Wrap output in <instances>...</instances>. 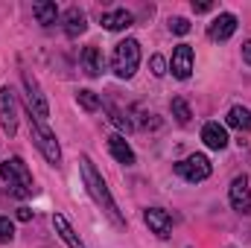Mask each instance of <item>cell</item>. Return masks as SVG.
<instances>
[{"instance_id": "obj_1", "label": "cell", "mask_w": 251, "mask_h": 248, "mask_svg": "<svg viewBox=\"0 0 251 248\" xmlns=\"http://www.w3.org/2000/svg\"><path fill=\"white\" fill-rule=\"evenodd\" d=\"M79 170H82V181H85V187H88L91 198L108 213V219H111L114 225H126V219L120 216V210H117V201H114L111 193H108V184L102 181V175L97 173V167L91 164V158H82V161H79Z\"/></svg>"}, {"instance_id": "obj_2", "label": "cell", "mask_w": 251, "mask_h": 248, "mask_svg": "<svg viewBox=\"0 0 251 248\" xmlns=\"http://www.w3.org/2000/svg\"><path fill=\"white\" fill-rule=\"evenodd\" d=\"M0 175H3V181L9 184V190L18 196V198H29L32 193H35V187H32V173H29V167L24 164V158H6L3 164H0Z\"/></svg>"}, {"instance_id": "obj_3", "label": "cell", "mask_w": 251, "mask_h": 248, "mask_svg": "<svg viewBox=\"0 0 251 248\" xmlns=\"http://www.w3.org/2000/svg\"><path fill=\"white\" fill-rule=\"evenodd\" d=\"M114 73L120 76V79H131L134 76V70H137V64H140V44L134 41V38H126L120 41L117 47H114Z\"/></svg>"}, {"instance_id": "obj_4", "label": "cell", "mask_w": 251, "mask_h": 248, "mask_svg": "<svg viewBox=\"0 0 251 248\" xmlns=\"http://www.w3.org/2000/svg\"><path fill=\"white\" fill-rule=\"evenodd\" d=\"M29 134H32L35 146L44 152V158H47L50 164H59V161H62V149H59V143H56V134H53L44 123H38L35 117H29Z\"/></svg>"}, {"instance_id": "obj_5", "label": "cell", "mask_w": 251, "mask_h": 248, "mask_svg": "<svg viewBox=\"0 0 251 248\" xmlns=\"http://www.w3.org/2000/svg\"><path fill=\"white\" fill-rule=\"evenodd\" d=\"M176 173H178L184 181H190V184H199V181L210 178V161H207L204 155H190L181 164H176Z\"/></svg>"}, {"instance_id": "obj_6", "label": "cell", "mask_w": 251, "mask_h": 248, "mask_svg": "<svg viewBox=\"0 0 251 248\" xmlns=\"http://www.w3.org/2000/svg\"><path fill=\"white\" fill-rule=\"evenodd\" d=\"M24 88H26V105H29V117H35L38 123H44V120L50 117V108H47V99H44V94H41L38 82H35L29 73H24Z\"/></svg>"}, {"instance_id": "obj_7", "label": "cell", "mask_w": 251, "mask_h": 248, "mask_svg": "<svg viewBox=\"0 0 251 248\" xmlns=\"http://www.w3.org/2000/svg\"><path fill=\"white\" fill-rule=\"evenodd\" d=\"M0 125L9 137L18 131V99H15V91L9 85L0 88Z\"/></svg>"}, {"instance_id": "obj_8", "label": "cell", "mask_w": 251, "mask_h": 248, "mask_svg": "<svg viewBox=\"0 0 251 248\" xmlns=\"http://www.w3.org/2000/svg\"><path fill=\"white\" fill-rule=\"evenodd\" d=\"M170 70H173L176 79H190V73H193V47H190V44H178V47L173 50Z\"/></svg>"}, {"instance_id": "obj_9", "label": "cell", "mask_w": 251, "mask_h": 248, "mask_svg": "<svg viewBox=\"0 0 251 248\" xmlns=\"http://www.w3.org/2000/svg\"><path fill=\"white\" fill-rule=\"evenodd\" d=\"M228 196H231V207H234L237 213H249L251 210V187H249V178H246V175H240V178L231 181Z\"/></svg>"}, {"instance_id": "obj_10", "label": "cell", "mask_w": 251, "mask_h": 248, "mask_svg": "<svg viewBox=\"0 0 251 248\" xmlns=\"http://www.w3.org/2000/svg\"><path fill=\"white\" fill-rule=\"evenodd\" d=\"M234 32H237V15H231V12L216 15V18L210 21V26H207V35H210L213 41H228Z\"/></svg>"}, {"instance_id": "obj_11", "label": "cell", "mask_w": 251, "mask_h": 248, "mask_svg": "<svg viewBox=\"0 0 251 248\" xmlns=\"http://www.w3.org/2000/svg\"><path fill=\"white\" fill-rule=\"evenodd\" d=\"M146 225H149L152 234L170 237V231H173V216H170L164 207H149V210H146Z\"/></svg>"}, {"instance_id": "obj_12", "label": "cell", "mask_w": 251, "mask_h": 248, "mask_svg": "<svg viewBox=\"0 0 251 248\" xmlns=\"http://www.w3.org/2000/svg\"><path fill=\"white\" fill-rule=\"evenodd\" d=\"M201 140H204V146L207 149H225L228 146V131L222 128L219 123H204V128H201Z\"/></svg>"}, {"instance_id": "obj_13", "label": "cell", "mask_w": 251, "mask_h": 248, "mask_svg": "<svg viewBox=\"0 0 251 248\" xmlns=\"http://www.w3.org/2000/svg\"><path fill=\"white\" fill-rule=\"evenodd\" d=\"M88 29V21H85V12L82 9H67L64 12V32H67V38H79L82 32Z\"/></svg>"}, {"instance_id": "obj_14", "label": "cell", "mask_w": 251, "mask_h": 248, "mask_svg": "<svg viewBox=\"0 0 251 248\" xmlns=\"http://www.w3.org/2000/svg\"><path fill=\"white\" fill-rule=\"evenodd\" d=\"M108 149H111V155H114L120 164H126V167L134 164V152H131V146L126 143L123 134H111V137H108Z\"/></svg>"}, {"instance_id": "obj_15", "label": "cell", "mask_w": 251, "mask_h": 248, "mask_svg": "<svg viewBox=\"0 0 251 248\" xmlns=\"http://www.w3.org/2000/svg\"><path fill=\"white\" fill-rule=\"evenodd\" d=\"M82 67H85V73H88L91 79H97V76L102 73V53H100L94 44L82 50Z\"/></svg>"}, {"instance_id": "obj_16", "label": "cell", "mask_w": 251, "mask_h": 248, "mask_svg": "<svg viewBox=\"0 0 251 248\" xmlns=\"http://www.w3.org/2000/svg\"><path fill=\"white\" fill-rule=\"evenodd\" d=\"M53 228H56V234H59V237H62V240H64L70 248H85V243L76 237V231L70 228V222L64 219L62 213H56V216H53Z\"/></svg>"}, {"instance_id": "obj_17", "label": "cell", "mask_w": 251, "mask_h": 248, "mask_svg": "<svg viewBox=\"0 0 251 248\" xmlns=\"http://www.w3.org/2000/svg\"><path fill=\"white\" fill-rule=\"evenodd\" d=\"M131 21H134V18H131V12H126V9H114V12H105V15H102V26L111 29V32L131 26Z\"/></svg>"}, {"instance_id": "obj_18", "label": "cell", "mask_w": 251, "mask_h": 248, "mask_svg": "<svg viewBox=\"0 0 251 248\" xmlns=\"http://www.w3.org/2000/svg\"><path fill=\"white\" fill-rule=\"evenodd\" d=\"M32 15L38 18V24L50 26V24H56V18H59V6H56V3H50V0H41V3H35V6H32Z\"/></svg>"}, {"instance_id": "obj_19", "label": "cell", "mask_w": 251, "mask_h": 248, "mask_svg": "<svg viewBox=\"0 0 251 248\" xmlns=\"http://www.w3.org/2000/svg\"><path fill=\"white\" fill-rule=\"evenodd\" d=\"M228 125H234V128H240V131H251V111L243 108V105H234V108L228 111Z\"/></svg>"}, {"instance_id": "obj_20", "label": "cell", "mask_w": 251, "mask_h": 248, "mask_svg": "<svg viewBox=\"0 0 251 248\" xmlns=\"http://www.w3.org/2000/svg\"><path fill=\"white\" fill-rule=\"evenodd\" d=\"M170 108H173V117H176V120H178L181 125H187V123H190V105L184 102V99H181V97H176V99L170 102Z\"/></svg>"}, {"instance_id": "obj_21", "label": "cell", "mask_w": 251, "mask_h": 248, "mask_svg": "<svg viewBox=\"0 0 251 248\" xmlns=\"http://www.w3.org/2000/svg\"><path fill=\"white\" fill-rule=\"evenodd\" d=\"M76 99H79V105H82L85 111H97V108L102 105V99H100L94 91H79V94H76Z\"/></svg>"}, {"instance_id": "obj_22", "label": "cell", "mask_w": 251, "mask_h": 248, "mask_svg": "<svg viewBox=\"0 0 251 248\" xmlns=\"http://www.w3.org/2000/svg\"><path fill=\"white\" fill-rule=\"evenodd\" d=\"M12 240H15V225H12L6 216H0V243H3V246H9Z\"/></svg>"}, {"instance_id": "obj_23", "label": "cell", "mask_w": 251, "mask_h": 248, "mask_svg": "<svg viewBox=\"0 0 251 248\" xmlns=\"http://www.w3.org/2000/svg\"><path fill=\"white\" fill-rule=\"evenodd\" d=\"M170 29H173L176 35H187L190 32V21L187 18H173V21H170Z\"/></svg>"}, {"instance_id": "obj_24", "label": "cell", "mask_w": 251, "mask_h": 248, "mask_svg": "<svg viewBox=\"0 0 251 248\" xmlns=\"http://www.w3.org/2000/svg\"><path fill=\"white\" fill-rule=\"evenodd\" d=\"M152 73H155V76H164V73H167V59H164V56H152Z\"/></svg>"}, {"instance_id": "obj_25", "label": "cell", "mask_w": 251, "mask_h": 248, "mask_svg": "<svg viewBox=\"0 0 251 248\" xmlns=\"http://www.w3.org/2000/svg\"><path fill=\"white\" fill-rule=\"evenodd\" d=\"M210 9H213V3H210V0H201V3H196V0H193V12H196V15H204V12H210Z\"/></svg>"}, {"instance_id": "obj_26", "label": "cell", "mask_w": 251, "mask_h": 248, "mask_svg": "<svg viewBox=\"0 0 251 248\" xmlns=\"http://www.w3.org/2000/svg\"><path fill=\"white\" fill-rule=\"evenodd\" d=\"M18 219H21V222H29V219H32V210H29V207H21V210H18Z\"/></svg>"}, {"instance_id": "obj_27", "label": "cell", "mask_w": 251, "mask_h": 248, "mask_svg": "<svg viewBox=\"0 0 251 248\" xmlns=\"http://www.w3.org/2000/svg\"><path fill=\"white\" fill-rule=\"evenodd\" d=\"M243 59H246V64H251V41L243 44Z\"/></svg>"}]
</instances>
